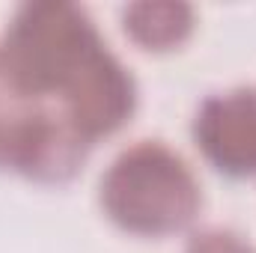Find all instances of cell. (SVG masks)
Returning a JSON list of instances; mask_svg holds the SVG:
<instances>
[{
	"label": "cell",
	"instance_id": "cell-1",
	"mask_svg": "<svg viewBox=\"0 0 256 253\" xmlns=\"http://www.w3.org/2000/svg\"><path fill=\"white\" fill-rule=\"evenodd\" d=\"M102 48L108 45L84 6L24 3L0 39V86L33 102H60Z\"/></svg>",
	"mask_w": 256,
	"mask_h": 253
},
{
	"label": "cell",
	"instance_id": "cell-6",
	"mask_svg": "<svg viewBox=\"0 0 256 253\" xmlns=\"http://www.w3.org/2000/svg\"><path fill=\"white\" fill-rule=\"evenodd\" d=\"M185 253H256L238 232L224 230V226H208L194 232Z\"/></svg>",
	"mask_w": 256,
	"mask_h": 253
},
{
	"label": "cell",
	"instance_id": "cell-3",
	"mask_svg": "<svg viewBox=\"0 0 256 253\" xmlns=\"http://www.w3.org/2000/svg\"><path fill=\"white\" fill-rule=\"evenodd\" d=\"M90 149L92 143L60 104L33 102L0 86V173L66 185L84 170Z\"/></svg>",
	"mask_w": 256,
	"mask_h": 253
},
{
	"label": "cell",
	"instance_id": "cell-5",
	"mask_svg": "<svg viewBox=\"0 0 256 253\" xmlns=\"http://www.w3.org/2000/svg\"><path fill=\"white\" fill-rule=\"evenodd\" d=\"M194 9L179 0H140L122 9V30L143 51L164 54L182 48L194 33Z\"/></svg>",
	"mask_w": 256,
	"mask_h": 253
},
{
	"label": "cell",
	"instance_id": "cell-2",
	"mask_svg": "<svg viewBox=\"0 0 256 253\" xmlns=\"http://www.w3.org/2000/svg\"><path fill=\"white\" fill-rule=\"evenodd\" d=\"M98 202L108 220L128 236L167 238L196 220L202 190L179 152L161 140H140L104 170Z\"/></svg>",
	"mask_w": 256,
	"mask_h": 253
},
{
	"label": "cell",
	"instance_id": "cell-4",
	"mask_svg": "<svg viewBox=\"0 0 256 253\" xmlns=\"http://www.w3.org/2000/svg\"><path fill=\"white\" fill-rule=\"evenodd\" d=\"M191 134L218 173L232 179L256 176V86L208 96L196 108Z\"/></svg>",
	"mask_w": 256,
	"mask_h": 253
}]
</instances>
